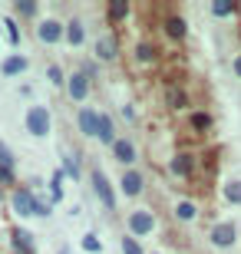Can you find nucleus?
I'll return each mask as SVG.
<instances>
[{
  "instance_id": "nucleus-1",
  "label": "nucleus",
  "mask_w": 241,
  "mask_h": 254,
  "mask_svg": "<svg viewBox=\"0 0 241 254\" xmlns=\"http://www.w3.org/2000/svg\"><path fill=\"white\" fill-rule=\"evenodd\" d=\"M89 182H93V191H96V198H99V205L106 208V211H116V208H119V195H116L109 175H106L99 165L89 169Z\"/></svg>"
},
{
  "instance_id": "nucleus-2",
  "label": "nucleus",
  "mask_w": 241,
  "mask_h": 254,
  "mask_svg": "<svg viewBox=\"0 0 241 254\" xmlns=\"http://www.w3.org/2000/svg\"><path fill=\"white\" fill-rule=\"evenodd\" d=\"M23 126L33 139H47L50 129H53V119H50V109L47 106H30L27 116H23Z\"/></svg>"
},
{
  "instance_id": "nucleus-3",
  "label": "nucleus",
  "mask_w": 241,
  "mask_h": 254,
  "mask_svg": "<svg viewBox=\"0 0 241 254\" xmlns=\"http://www.w3.org/2000/svg\"><path fill=\"white\" fill-rule=\"evenodd\" d=\"M156 231V215L152 211H146V208H136V211H129L126 215V235L132 238H146Z\"/></svg>"
},
{
  "instance_id": "nucleus-4",
  "label": "nucleus",
  "mask_w": 241,
  "mask_h": 254,
  "mask_svg": "<svg viewBox=\"0 0 241 254\" xmlns=\"http://www.w3.org/2000/svg\"><path fill=\"white\" fill-rule=\"evenodd\" d=\"M33 201H37V191L30 185H17L10 191V211L23 221V218H33Z\"/></svg>"
},
{
  "instance_id": "nucleus-5",
  "label": "nucleus",
  "mask_w": 241,
  "mask_h": 254,
  "mask_svg": "<svg viewBox=\"0 0 241 254\" xmlns=\"http://www.w3.org/2000/svg\"><path fill=\"white\" fill-rule=\"evenodd\" d=\"M208 241H212L218 251L235 248V241H238V225H235V221H215L212 231H208Z\"/></svg>"
},
{
  "instance_id": "nucleus-6",
  "label": "nucleus",
  "mask_w": 241,
  "mask_h": 254,
  "mask_svg": "<svg viewBox=\"0 0 241 254\" xmlns=\"http://www.w3.org/2000/svg\"><path fill=\"white\" fill-rule=\"evenodd\" d=\"M93 53L99 63H112V60L119 57V33L116 30H106V33H99L93 43Z\"/></svg>"
},
{
  "instance_id": "nucleus-7",
  "label": "nucleus",
  "mask_w": 241,
  "mask_h": 254,
  "mask_svg": "<svg viewBox=\"0 0 241 254\" xmlns=\"http://www.w3.org/2000/svg\"><path fill=\"white\" fill-rule=\"evenodd\" d=\"M37 40L43 43V47H53V43H60V40H66V23L56 17H47L37 23Z\"/></svg>"
},
{
  "instance_id": "nucleus-8",
  "label": "nucleus",
  "mask_w": 241,
  "mask_h": 254,
  "mask_svg": "<svg viewBox=\"0 0 241 254\" xmlns=\"http://www.w3.org/2000/svg\"><path fill=\"white\" fill-rule=\"evenodd\" d=\"M195 169H198V155H195V152H188V149L175 152V155H172V162H168V172H172L175 179H192Z\"/></svg>"
},
{
  "instance_id": "nucleus-9",
  "label": "nucleus",
  "mask_w": 241,
  "mask_h": 254,
  "mask_svg": "<svg viewBox=\"0 0 241 254\" xmlns=\"http://www.w3.org/2000/svg\"><path fill=\"white\" fill-rule=\"evenodd\" d=\"M89 89H93V79H89L83 69H73V73H70V79H66V96H70L73 103H86Z\"/></svg>"
},
{
  "instance_id": "nucleus-10",
  "label": "nucleus",
  "mask_w": 241,
  "mask_h": 254,
  "mask_svg": "<svg viewBox=\"0 0 241 254\" xmlns=\"http://www.w3.org/2000/svg\"><path fill=\"white\" fill-rule=\"evenodd\" d=\"M99 123H102L99 109L83 106V109L76 113V129H80V135H86V139H96V135H99Z\"/></svg>"
},
{
  "instance_id": "nucleus-11",
  "label": "nucleus",
  "mask_w": 241,
  "mask_h": 254,
  "mask_svg": "<svg viewBox=\"0 0 241 254\" xmlns=\"http://www.w3.org/2000/svg\"><path fill=\"white\" fill-rule=\"evenodd\" d=\"M142 189H146V175H142L139 169H122V175H119V195L139 198Z\"/></svg>"
},
{
  "instance_id": "nucleus-12",
  "label": "nucleus",
  "mask_w": 241,
  "mask_h": 254,
  "mask_svg": "<svg viewBox=\"0 0 241 254\" xmlns=\"http://www.w3.org/2000/svg\"><path fill=\"white\" fill-rule=\"evenodd\" d=\"M162 33H165L172 43H182V40L188 37V20L172 10V13H165V20H162Z\"/></svg>"
},
{
  "instance_id": "nucleus-13",
  "label": "nucleus",
  "mask_w": 241,
  "mask_h": 254,
  "mask_svg": "<svg viewBox=\"0 0 241 254\" xmlns=\"http://www.w3.org/2000/svg\"><path fill=\"white\" fill-rule=\"evenodd\" d=\"M156 60H159V50H156V43L152 40H136V47H132V63L139 66V69H149V66H156Z\"/></svg>"
},
{
  "instance_id": "nucleus-14",
  "label": "nucleus",
  "mask_w": 241,
  "mask_h": 254,
  "mask_svg": "<svg viewBox=\"0 0 241 254\" xmlns=\"http://www.w3.org/2000/svg\"><path fill=\"white\" fill-rule=\"evenodd\" d=\"M112 159L119 162L122 169H136V159H139V152H136V142L126 139V135H119V139H116V145H112Z\"/></svg>"
},
{
  "instance_id": "nucleus-15",
  "label": "nucleus",
  "mask_w": 241,
  "mask_h": 254,
  "mask_svg": "<svg viewBox=\"0 0 241 254\" xmlns=\"http://www.w3.org/2000/svg\"><path fill=\"white\" fill-rule=\"evenodd\" d=\"M10 245H13V254H37V238L20 225L10 228Z\"/></svg>"
},
{
  "instance_id": "nucleus-16",
  "label": "nucleus",
  "mask_w": 241,
  "mask_h": 254,
  "mask_svg": "<svg viewBox=\"0 0 241 254\" xmlns=\"http://www.w3.org/2000/svg\"><path fill=\"white\" fill-rule=\"evenodd\" d=\"M188 129H192L195 135H208V132L215 129V116L208 113V109H192V113H188Z\"/></svg>"
},
{
  "instance_id": "nucleus-17",
  "label": "nucleus",
  "mask_w": 241,
  "mask_h": 254,
  "mask_svg": "<svg viewBox=\"0 0 241 254\" xmlns=\"http://www.w3.org/2000/svg\"><path fill=\"white\" fill-rule=\"evenodd\" d=\"M30 69V60L23 57V53H10L3 63H0V73L7 76V79H13V76H23Z\"/></svg>"
},
{
  "instance_id": "nucleus-18",
  "label": "nucleus",
  "mask_w": 241,
  "mask_h": 254,
  "mask_svg": "<svg viewBox=\"0 0 241 254\" xmlns=\"http://www.w3.org/2000/svg\"><path fill=\"white\" fill-rule=\"evenodd\" d=\"M129 17H132L129 0H109V3H106V20H109V23H126Z\"/></svg>"
},
{
  "instance_id": "nucleus-19",
  "label": "nucleus",
  "mask_w": 241,
  "mask_h": 254,
  "mask_svg": "<svg viewBox=\"0 0 241 254\" xmlns=\"http://www.w3.org/2000/svg\"><path fill=\"white\" fill-rule=\"evenodd\" d=\"M165 106L172 109V113H178V109H188V93H185V86H178L172 83L165 89Z\"/></svg>"
},
{
  "instance_id": "nucleus-20",
  "label": "nucleus",
  "mask_w": 241,
  "mask_h": 254,
  "mask_svg": "<svg viewBox=\"0 0 241 254\" xmlns=\"http://www.w3.org/2000/svg\"><path fill=\"white\" fill-rule=\"evenodd\" d=\"M238 10H241L238 0H212V3H208V13H212L215 20H228V17H235Z\"/></svg>"
},
{
  "instance_id": "nucleus-21",
  "label": "nucleus",
  "mask_w": 241,
  "mask_h": 254,
  "mask_svg": "<svg viewBox=\"0 0 241 254\" xmlns=\"http://www.w3.org/2000/svg\"><path fill=\"white\" fill-rule=\"evenodd\" d=\"M172 215H175V221L188 225V221H195V218H198V205H195L192 198H178L175 208H172Z\"/></svg>"
},
{
  "instance_id": "nucleus-22",
  "label": "nucleus",
  "mask_w": 241,
  "mask_h": 254,
  "mask_svg": "<svg viewBox=\"0 0 241 254\" xmlns=\"http://www.w3.org/2000/svg\"><path fill=\"white\" fill-rule=\"evenodd\" d=\"M66 43L70 47H83L86 43V27L80 17H70V23H66Z\"/></svg>"
},
{
  "instance_id": "nucleus-23",
  "label": "nucleus",
  "mask_w": 241,
  "mask_h": 254,
  "mask_svg": "<svg viewBox=\"0 0 241 254\" xmlns=\"http://www.w3.org/2000/svg\"><path fill=\"white\" fill-rule=\"evenodd\" d=\"M63 169H53L50 172V179H47V185H50V201H53V205H60V201H63L66 198V191H63Z\"/></svg>"
},
{
  "instance_id": "nucleus-24",
  "label": "nucleus",
  "mask_w": 241,
  "mask_h": 254,
  "mask_svg": "<svg viewBox=\"0 0 241 254\" xmlns=\"http://www.w3.org/2000/svg\"><path fill=\"white\" fill-rule=\"evenodd\" d=\"M96 139H99V145H116V139H119V135H116V123H112V116H106L102 113V123H99V135H96Z\"/></svg>"
},
{
  "instance_id": "nucleus-25",
  "label": "nucleus",
  "mask_w": 241,
  "mask_h": 254,
  "mask_svg": "<svg viewBox=\"0 0 241 254\" xmlns=\"http://www.w3.org/2000/svg\"><path fill=\"white\" fill-rule=\"evenodd\" d=\"M3 33H7V43L13 50H20V40H23V30H20L17 17H3Z\"/></svg>"
},
{
  "instance_id": "nucleus-26",
  "label": "nucleus",
  "mask_w": 241,
  "mask_h": 254,
  "mask_svg": "<svg viewBox=\"0 0 241 254\" xmlns=\"http://www.w3.org/2000/svg\"><path fill=\"white\" fill-rule=\"evenodd\" d=\"M63 175L66 179H80V175H83V165H80V152H73V155H70V152H63Z\"/></svg>"
},
{
  "instance_id": "nucleus-27",
  "label": "nucleus",
  "mask_w": 241,
  "mask_h": 254,
  "mask_svg": "<svg viewBox=\"0 0 241 254\" xmlns=\"http://www.w3.org/2000/svg\"><path fill=\"white\" fill-rule=\"evenodd\" d=\"M37 13H40L37 0H17V3H13V17H20V20H33Z\"/></svg>"
},
{
  "instance_id": "nucleus-28",
  "label": "nucleus",
  "mask_w": 241,
  "mask_h": 254,
  "mask_svg": "<svg viewBox=\"0 0 241 254\" xmlns=\"http://www.w3.org/2000/svg\"><path fill=\"white\" fill-rule=\"evenodd\" d=\"M222 195H225L228 205H241V179H228L225 189H222Z\"/></svg>"
},
{
  "instance_id": "nucleus-29",
  "label": "nucleus",
  "mask_w": 241,
  "mask_h": 254,
  "mask_svg": "<svg viewBox=\"0 0 241 254\" xmlns=\"http://www.w3.org/2000/svg\"><path fill=\"white\" fill-rule=\"evenodd\" d=\"M80 248H83L86 254H99L102 251V238L96 235V231H86V235L80 238Z\"/></svg>"
},
{
  "instance_id": "nucleus-30",
  "label": "nucleus",
  "mask_w": 241,
  "mask_h": 254,
  "mask_svg": "<svg viewBox=\"0 0 241 254\" xmlns=\"http://www.w3.org/2000/svg\"><path fill=\"white\" fill-rule=\"evenodd\" d=\"M47 79L56 86V89H66V79H70V76L63 73V66H60V63H50L47 66Z\"/></svg>"
},
{
  "instance_id": "nucleus-31",
  "label": "nucleus",
  "mask_w": 241,
  "mask_h": 254,
  "mask_svg": "<svg viewBox=\"0 0 241 254\" xmlns=\"http://www.w3.org/2000/svg\"><path fill=\"white\" fill-rule=\"evenodd\" d=\"M53 201L43 195H37V201H33V218H43V221H50V215H53Z\"/></svg>"
},
{
  "instance_id": "nucleus-32",
  "label": "nucleus",
  "mask_w": 241,
  "mask_h": 254,
  "mask_svg": "<svg viewBox=\"0 0 241 254\" xmlns=\"http://www.w3.org/2000/svg\"><path fill=\"white\" fill-rule=\"evenodd\" d=\"M0 189H3V191H13V189H17V169L0 165Z\"/></svg>"
},
{
  "instance_id": "nucleus-33",
  "label": "nucleus",
  "mask_w": 241,
  "mask_h": 254,
  "mask_svg": "<svg viewBox=\"0 0 241 254\" xmlns=\"http://www.w3.org/2000/svg\"><path fill=\"white\" fill-rule=\"evenodd\" d=\"M122 254H149V251L142 248V241H139V238L122 235Z\"/></svg>"
},
{
  "instance_id": "nucleus-34",
  "label": "nucleus",
  "mask_w": 241,
  "mask_h": 254,
  "mask_svg": "<svg viewBox=\"0 0 241 254\" xmlns=\"http://www.w3.org/2000/svg\"><path fill=\"white\" fill-rule=\"evenodd\" d=\"M0 165H7V169H17V155L10 152L7 142H0Z\"/></svg>"
},
{
  "instance_id": "nucleus-35",
  "label": "nucleus",
  "mask_w": 241,
  "mask_h": 254,
  "mask_svg": "<svg viewBox=\"0 0 241 254\" xmlns=\"http://www.w3.org/2000/svg\"><path fill=\"white\" fill-rule=\"evenodd\" d=\"M80 69H83V73L89 76L93 83H96V79H99V63H96V60H83V66H80Z\"/></svg>"
},
{
  "instance_id": "nucleus-36",
  "label": "nucleus",
  "mask_w": 241,
  "mask_h": 254,
  "mask_svg": "<svg viewBox=\"0 0 241 254\" xmlns=\"http://www.w3.org/2000/svg\"><path fill=\"white\" fill-rule=\"evenodd\" d=\"M122 116H126V123H136V106H122Z\"/></svg>"
},
{
  "instance_id": "nucleus-37",
  "label": "nucleus",
  "mask_w": 241,
  "mask_h": 254,
  "mask_svg": "<svg viewBox=\"0 0 241 254\" xmlns=\"http://www.w3.org/2000/svg\"><path fill=\"white\" fill-rule=\"evenodd\" d=\"M232 69H235V76H238V79H241V53H238V57L232 60Z\"/></svg>"
},
{
  "instance_id": "nucleus-38",
  "label": "nucleus",
  "mask_w": 241,
  "mask_h": 254,
  "mask_svg": "<svg viewBox=\"0 0 241 254\" xmlns=\"http://www.w3.org/2000/svg\"><path fill=\"white\" fill-rule=\"evenodd\" d=\"M56 254H70V248H60V251H56Z\"/></svg>"
},
{
  "instance_id": "nucleus-39",
  "label": "nucleus",
  "mask_w": 241,
  "mask_h": 254,
  "mask_svg": "<svg viewBox=\"0 0 241 254\" xmlns=\"http://www.w3.org/2000/svg\"><path fill=\"white\" fill-rule=\"evenodd\" d=\"M152 254H159V251H152Z\"/></svg>"
}]
</instances>
